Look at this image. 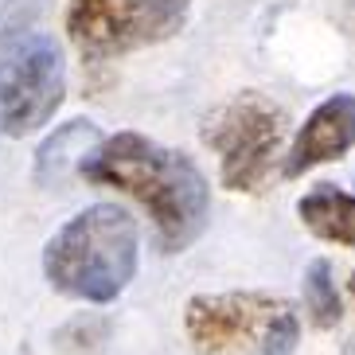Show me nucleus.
I'll return each instance as SVG.
<instances>
[{
	"label": "nucleus",
	"mask_w": 355,
	"mask_h": 355,
	"mask_svg": "<svg viewBox=\"0 0 355 355\" xmlns=\"http://www.w3.org/2000/svg\"><path fill=\"white\" fill-rule=\"evenodd\" d=\"M83 176L129 191L153 211L160 242L184 250L207 223V180L191 157L172 153L141 133H117L86 157Z\"/></svg>",
	"instance_id": "1"
},
{
	"label": "nucleus",
	"mask_w": 355,
	"mask_h": 355,
	"mask_svg": "<svg viewBox=\"0 0 355 355\" xmlns=\"http://www.w3.org/2000/svg\"><path fill=\"white\" fill-rule=\"evenodd\" d=\"M43 273L51 289L78 301L105 304L137 273V223L114 203L78 211L43 250Z\"/></svg>",
	"instance_id": "2"
},
{
	"label": "nucleus",
	"mask_w": 355,
	"mask_h": 355,
	"mask_svg": "<svg viewBox=\"0 0 355 355\" xmlns=\"http://www.w3.org/2000/svg\"><path fill=\"white\" fill-rule=\"evenodd\" d=\"M191 0H71L67 32L86 59H110L176 35Z\"/></svg>",
	"instance_id": "3"
},
{
	"label": "nucleus",
	"mask_w": 355,
	"mask_h": 355,
	"mask_svg": "<svg viewBox=\"0 0 355 355\" xmlns=\"http://www.w3.org/2000/svg\"><path fill=\"white\" fill-rule=\"evenodd\" d=\"M282 133L285 114L277 105L261 94H239L203 129V141L223 157V184L230 191H254L270 176Z\"/></svg>",
	"instance_id": "4"
},
{
	"label": "nucleus",
	"mask_w": 355,
	"mask_h": 355,
	"mask_svg": "<svg viewBox=\"0 0 355 355\" xmlns=\"http://www.w3.org/2000/svg\"><path fill=\"white\" fill-rule=\"evenodd\" d=\"M67 90V71L59 43L51 35H24L0 59V125L24 137L47 125Z\"/></svg>",
	"instance_id": "5"
},
{
	"label": "nucleus",
	"mask_w": 355,
	"mask_h": 355,
	"mask_svg": "<svg viewBox=\"0 0 355 355\" xmlns=\"http://www.w3.org/2000/svg\"><path fill=\"white\" fill-rule=\"evenodd\" d=\"M285 301L261 297V293H219V297H191L184 328L196 352L203 355H239L261 347L270 336L273 316Z\"/></svg>",
	"instance_id": "6"
},
{
	"label": "nucleus",
	"mask_w": 355,
	"mask_h": 355,
	"mask_svg": "<svg viewBox=\"0 0 355 355\" xmlns=\"http://www.w3.org/2000/svg\"><path fill=\"white\" fill-rule=\"evenodd\" d=\"M355 145V98L352 94H332L309 114L301 125L297 141H293L289 157H285V176H304L309 168L324 164V160L344 157Z\"/></svg>",
	"instance_id": "7"
},
{
	"label": "nucleus",
	"mask_w": 355,
	"mask_h": 355,
	"mask_svg": "<svg viewBox=\"0 0 355 355\" xmlns=\"http://www.w3.org/2000/svg\"><path fill=\"white\" fill-rule=\"evenodd\" d=\"M102 145L94 121H67L63 129H55V137L43 141V148L35 153V180L43 188L63 184L71 172H83L86 157Z\"/></svg>",
	"instance_id": "8"
},
{
	"label": "nucleus",
	"mask_w": 355,
	"mask_h": 355,
	"mask_svg": "<svg viewBox=\"0 0 355 355\" xmlns=\"http://www.w3.org/2000/svg\"><path fill=\"white\" fill-rule=\"evenodd\" d=\"M297 215L316 239L340 242L355 250V196L332 188V184H316L309 196L297 203Z\"/></svg>",
	"instance_id": "9"
},
{
	"label": "nucleus",
	"mask_w": 355,
	"mask_h": 355,
	"mask_svg": "<svg viewBox=\"0 0 355 355\" xmlns=\"http://www.w3.org/2000/svg\"><path fill=\"white\" fill-rule=\"evenodd\" d=\"M304 304H309V316H313L316 328H336L344 309H340V293L332 282V266L328 261H313L309 273H304Z\"/></svg>",
	"instance_id": "10"
},
{
	"label": "nucleus",
	"mask_w": 355,
	"mask_h": 355,
	"mask_svg": "<svg viewBox=\"0 0 355 355\" xmlns=\"http://www.w3.org/2000/svg\"><path fill=\"white\" fill-rule=\"evenodd\" d=\"M105 344H110V320L98 313L74 316L55 332V347L67 355H98Z\"/></svg>",
	"instance_id": "11"
},
{
	"label": "nucleus",
	"mask_w": 355,
	"mask_h": 355,
	"mask_svg": "<svg viewBox=\"0 0 355 355\" xmlns=\"http://www.w3.org/2000/svg\"><path fill=\"white\" fill-rule=\"evenodd\" d=\"M43 12V0H0V43L32 35Z\"/></svg>",
	"instance_id": "12"
},
{
	"label": "nucleus",
	"mask_w": 355,
	"mask_h": 355,
	"mask_svg": "<svg viewBox=\"0 0 355 355\" xmlns=\"http://www.w3.org/2000/svg\"><path fill=\"white\" fill-rule=\"evenodd\" d=\"M297 340H301L297 316H293L289 304H282V313L273 316L270 336H266V344H261V355H297Z\"/></svg>",
	"instance_id": "13"
},
{
	"label": "nucleus",
	"mask_w": 355,
	"mask_h": 355,
	"mask_svg": "<svg viewBox=\"0 0 355 355\" xmlns=\"http://www.w3.org/2000/svg\"><path fill=\"white\" fill-rule=\"evenodd\" d=\"M352 293H355V273H352Z\"/></svg>",
	"instance_id": "14"
}]
</instances>
